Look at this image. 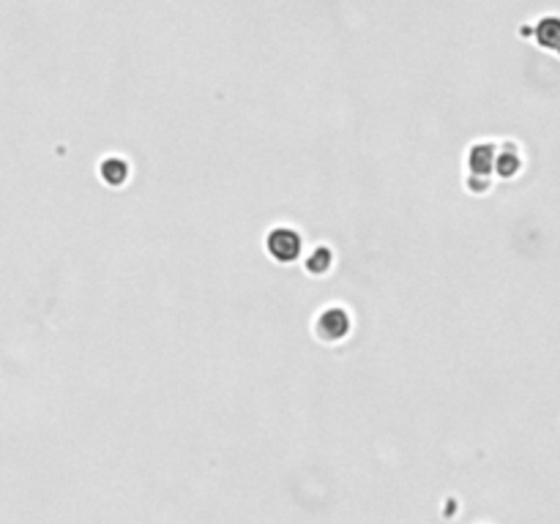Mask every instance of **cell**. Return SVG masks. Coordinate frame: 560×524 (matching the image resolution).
Listing matches in <instances>:
<instances>
[{
	"instance_id": "1",
	"label": "cell",
	"mask_w": 560,
	"mask_h": 524,
	"mask_svg": "<svg viewBox=\"0 0 560 524\" xmlns=\"http://www.w3.org/2000/svg\"><path fill=\"white\" fill-rule=\"evenodd\" d=\"M266 249H268L271 259L282 262V266H290V262H295L298 257H301L304 241H301V235H298L295 230L279 227V230H271V233H268Z\"/></svg>"
},
{
	"instance_id": "3",
	"label": "cell",
	"mask_w": 560,
	"mask_h": 524,
	"mask_svg": "<svg viewBox=\"0 0 560 524\" xmlns=\"http://www.w3.org/2000/svg\"><path fill=\"white\" fill-rule=\"evenodd\" d=\"M468 167L473 172V178H487L490 172H495V147L492 145H476L470 156H468Z\"/></svg>"
},
{
	"instance_id": "4",
	"label": "cell",
	"mask_w": 560,
	"mask_h": 524,
	"mask_svg": "<svg viewBox=\"0 0 560 524\" xmlns=\"http://www.w3.org/2000/svg\"><path fill=\"white\" fill-rule=\"evenodd\" d=\"M99 172H101V180L104 183H109V186H124L126 178H129V164L124 159H118V156H109L99 167Z\"/></svg>"
},
{
	"instance_id": "5",
	"label": "cell",
	"mask_w": 560,
	"mask_h": 524,
	"mask_svg": "<svg viewBox=\"0 0 560 524\" xmlns=\"http://www.w3.org/2000/svg\"><path fill=\"white\" fill-rule=\"evenodd\" d=\"M536 42L547 50L557 47V20L555 17H547L536 25Z\"/></svg>"
},
{
	"instance_id": "2",
	"label": "cell",
	"mask_w": 560,
	"mask_h": 524,
	"mask_svg": "<svg viewBox=\"0 0 560 524\" xmlns=\"http://www.w3.org/2000/svg\"><path fill=\"white\" fill-rule=\"evenodd\" d=\"M315 328H317V336L323 342H342L345 336L350 333V314L342 309V306H331V309H325L320 317H317V322H315Z\"/></svg>"
},
{
	"instance_id": "7",
	"label": "cell",
	"mask_w": 560,
	"mask_h": 524,
	"mask_svg": "<svg viewBox=\"0 0 560 524\" xmlns=\"http://www.w3.org/2000/svg\"><path fill=\"white\" fill-rule=\"evenodd\" d=\"M495 170H498V175H503V178L516 175V170H519V159H516V154H503V156H495Z\"/></svg>"
},
{
	"instance_id": "6",
	"label": "cell",
	"mask_w": 560,
	"mask_h": 524,
	"mask_svg": "<svg viewBox=\"0 0 560 524\" xmlns=\"http://www.w3.org/2000/svg\"><path fill=\"white\" fill-rule=\"evenodd\" d=\"M331 262H333L331 249H325V246H323V249H315V251H312V257L307 259V271H309V274H315V276H317V274L323 276V274H328V271H331Z\"/></svg>"
}]
</instances>
